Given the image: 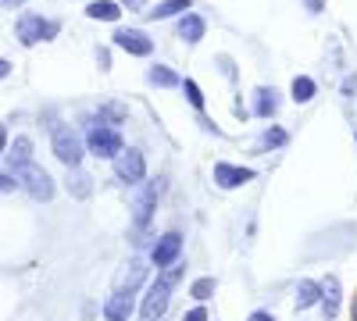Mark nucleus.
I'll list each match as a JSON object with an SVG mask.
<instances>
[{
  "instance_id": "nucleus-1",
  "label": "nucleus",
  "mask_w": 357,
  "mask_h": 321,
  "mask_svg": "<svg viewBox=\"0 0 357 321\" xmlns=\"http://www.w3.org/2000/svg\"><path fill=\"white\" fill-rule=\"evenodd\" d=\"M15 182L29 193V196H36V200H50L54 196V179L33 161H25V164H15Z\"/></svg>"
},
{
  "instance_id": "nucleus-30",
  "label": "nucleus",
  "mask_w": 357,
  "mask_h": 321,
  "mask_svg": "<svg viewBox=\"0 0 357 321\" xmlns=\"http://www.w3.org/2000/svg\"><path fill=\"white\" fill-rule=\"evenodd\" d=\"M11 75V61H4V57H0V79H8Z\"/></svg>"
},
{
  "instance_id": "nucleus-6",
  "label": "nucleus",
  "mask_w": 357,
  "mask_h": 321,
  "mask_svg": "<svg viewBox=\"0 0 357 321\" xmlns=\"http://www.w3.org/2000/svg\"><path fill=\"white\" fill-rule=\"evenodd\" d=\"M168 300H172V285H165L158 279L151 289H146V297H143V307H139L143 321H161V314L168 311Z\"/></svg>"
},
{
  "instance_id": "nucleus-7",
  "label": "nucleus",
  "mask_w": 357,
  "mask_h": 321,
  "mask_svg": "<svg viewBox=\"0 0 357 321\" xmlns=\"http://www.w3.org/2000/svg\"><path fill=\"white\" fill-rule=\"evenodd\" d=\"M178 253H183V236H178V232H165V236L154 243V250H151V257H154L158 268H165V265H172V260H178Z\"/></svg>"
},
{
  "instance_id": "nucleus-9",
  "label": "nucleus",
  "mask_w": 357,
  "mask_h": 321,
  "mask_svg": "<svg viewBox=\"0 0 357 321\" xmlns=\"http://www.w3.org/2000/svg\"><path fill=\"white\" fill-rule=\"evenodd\" d=\"M250 179H254V171H250V168H236V164H225V161H218V164H215V182H218L222 189L247 186Z\"/></svg>"
},
{
  "instance_id": "nucleus-2",
  "label": "nucleus",
  "mask_w": 357,
  "mask_h": 321,
  "mask_svg": "<svg viewBox=\"0 0 357 321\" xmlns=\"http://www.w3.org/2000/svg\"><path fill=\"white\" fill-rule=\"evenodd\" d=\"M86 147H89V154H97V157H114L118 150H122V136H118L114 125L97 118V122H89V129H86Z\"/></svg>"
},
{
  "instance_id": "nucleus-32",
  "label": "nucleus",
  "mask_w": 357,
  "mask_h": 321,
  "mask_svg": "<svg viewBox=\"0 0 357 321\" xmlns=\"http://www.w3.org/2000/svg\"><path fill=\"white\" fill-rule=\"evenodd\" d=\"M8 147V129H0V150Z\"/></svg>"
},
{
  "instance_id": "nucleus-27",
  "label": "nucleus",
  "mask_w": 357,
  "mask_h": 321,
  "mask_svg": "<svg viewBox=\"0 0 357 321\" xmlns=\"http://www.w3.org/2000/svg\"><path fill=\"white\" fill-rule=\"evenodd\" d=\"M18 189V182L11 179V175H0V193H15Z\"/></svg>"
},
{
  "instance_id": "nucleus-28",
  "label": "nucleus",
  "mask_w": 357,
  "mask_h": 321,
  "mask_svg": "<svg viewBox=\"0 0 357 321\" xmlns=\"http://www.w3.org/2000/svg\"><path fill=\"white\" fill-rule=\"evenodd\" d=\"M183 321H207V311H204V307H193V311H190Z\"/></svg>"
},
{
  "instance_id": "nucleus-34",
  "label": "nucleus",
  "mask_w": 357,
  "mask_h": 321,
  "mask_svg": "<svg viewBox=\"0 0 357 321\" xmlns=\"http://www.w3.org/2000/svg\"><path fill=\"white\" fill-rule=\"evenodd\" d=\"M307 4H311V11H321V0H307Z\"/></svg>"
},
{
  "instance_id": "nucleus-24",
  "label": "nucleus",
  "mask_w": 357,
  "mask_h": 321,
  "mask_svg": "<svg viewBox=\"0 0 357 321\" xmlns=\"http://www.w3.org/2000/svg\"><path fill=\"white\" fill-rule=\"evenodd\" d=\"M178 86H183V93H186V100H190V104H193V107L200 111V107H204V93H200V86H197L193 79H186V82H178Z\"/></svg>"
},
{
  "instance_id": "nucleus-33",
  "label": "nucleus",
  "mask_w": 357,
  "mask_h": 321,
  "mask_svg": "<svg viewBox=\"0 0 357 321\" xmlns=\"http://www.w3.org/2000/svg\"><path fill=\"white\" fill-rule=\"evenodd\" d=\"M350 318L357 321V297H354V304H350Z\"/></svg>"
},
{
  "instance_id": "nucleus-4",
  "label": "nucleus",
  "mask_w": 357,
  "mask_h": 321,
  "mask_svg": "<svg viewBox=\"0 0 357 321\" xmlns=\"http://www.w3.org/2000/svg\"><path fill=\"white\" fill-rule=\"evenodd\" d=\"M54 157L68 168H75L82 161V139L68 125H54Z\"/></svg>"
},
{
  "instance_id": "nucleus-22",
  "label": "nucleus",
  "mask_w": 357,
  "mask_h": 321,
  "mask_svg": "<svg viewBox=\"0 0 357 321\" xmlns=\"http://www.w3.org/2000/svg\"><path fill=\"white\" fill-rule=\"evenodd\" d=\"M151 82H154V86H161V90H168V86H178L183 79H178L172 68H165V65H154V68H151Z\"/></svg>"
},
{
  "instance_id": "nucleus-14",
  "label": "nucleus",
  "mask_w": 357,
  "mask_h": 321,
  "mask_svg": "<svg viewBox=\"0 0 357 321\" xmlns=\"http://www.w3.org/2000/svg\"><path fill=\"white\" fill-rule=\"evenodd\" d=\"M65 182H68V193H72L75 200H86L89 193H93V179H89V175H86L79 164L68 168V179H65Z\"/></svg>"
},
{
  "instance_id": "nucleus-19",
  "label": "nucleus",
  "mask_w": 357,
  "mask_h": 321,
  "mask_svg": "<svg viewBox=\"0 0 357 321\" xmlns=\"http://www.w3.org/2000/svg\"><path fill=\"white\" fill-rule=\"evenodd\" d=\"M275 97H279L275 90H257V104H254V114H257V118H272L275 107H279Z\"/></svg>"
},
{
  "instance_id": "nucleus-25",
  "label": "nucleus",
  "mask_w": 357,
  "mask_h": 321,
  "mask_svg": "<svg viewBox=\"0 0 357 321\" xmlns=\"http://www.w3.org/2000/svg\"><path fill=\"white\" fill-rule=\"evenodd\" d=\"M178 279H183V265H178V260L165 265V272H161V282H165V285H175Z\"/></svg>"
},
{
  "instance_id": "nucleus-20",
  "label": "nucleus",
  "mask_w": 357,
  "mask_h": 321,
  "mask_svg": "<svg viewBox=\"0 0 357 321\" xmlns=\"http://www.w3.org/2000/svg\"><path fill=\"white\" fill-rule=\"evenodd\" d=\"M314 90H318L314 79H307V75H296V79H293V100H296V104L314 100Z\"/></svg>"
},
{
  "instance_id": "nucleus-26",
  "label": "nucleus",
  "mask_w": 357,
  "mask_h": 321,
  "mask_svg": "<svg viewBox=\"0 0 357 321\" xmlns=\"http://www.w3.org/2000/svg\"><path fill=\"white\" fill-rule=\"evenodd\" d=\"M279 143H286V132L282 129H268L264 132V147H279Z\"/></svg>"
},
{
  "instance_id": "nucleus-13",
  "label": "nucleus",
  "mask_w": 357,
  "mask_h": 321,
  "mask_svg": "<svg viewBox=\"0 0 357 321\" xmlns=\"http://www.w3.org/2000/svg\"><path fill=\"white\" fill-rule=\"evenodd\" d=\"M86 15L93 22H118L122 18V4L118 0H93V4H86Z\"/></svg>"
},
{
  "instance_id": "nucleus-23",
  "label": "nucleus",
  "mask_w": 357,
  "mask_h": 321,
  "mask_svg": "<svg viewBox=\"0 0 357 321\" xmlns=\"http://www.w3.org/2000/svg\"><path fill=\"white\" fill-rule=\"evenodd\" d=\"M190 297H193V300H211V297H215V279H197V282L190 285Z\"/></svg>"
},
{
  "instance_id": "nucleus-5",
  "label": "nucleus",
  "mask_w": 357,
  "mask_h": 321,
  "mask_svg": "<svg viewBox=\"0 0 357 321\" xmlns=\"http://www.w3.org/2000/svg\"><path fill=\"white\" fill-rule=\"evenodd\" d=\"M111 161H114V175H118L122 182H129V186L143 182V175H146V161H143V154H139V150H126V147H122Z\"/></svg>"
},
{
  "instance_id": "nucleus-11",
  "label": "nucleus",
  "mask_w": 357,
  "mask_h": 321,
  "mask_svg": "<svg viewBox=\"0 0 357 321\" xmlns=\"http://www.w3.org/2000/svg\"><path fill=\"white\" fill-rule=\"evenodd\" d=\"M104 318L107 321H129L132 318V293H114L104 304Z\"/></svg>"
},
{
  "instance_id": "nucleus-31",
  "label": "nucleus",
  "mask_w": 357,
  "mask_h": 321,
  "mask_svg": "<svg viewBox=\"0 0 357 321\" xmlns=\"http://www.w3.org/2000/svg\"><path fill=\"white\" fill-rule=\"evenodd\" d=\"M18 4H25V0H0V8H18Z\"/></svg>"
},
{
  "instance_id": "nucleus-15",
  "label": "nucleus",
  "mask_w": 357,
  "mask_h": 321,
  "mask_svg": "<svg viewBox=\"0 0 357 321\" xmlns=\"http://www.w3.org/2000/svg\"><path fill=\"white\" fill-rule=\"evenodd\" d=\"M158 193H161V182H154L151 189H146V193L136 200V214H132V221H136L139 228L151 221V211H154V203H158Z\"/></svg>"
},
{
  "instance_id": "nucleus-29",
  "label": "nucleus",
  "mask_w": 357,
  "mask_h": 321,
  "mask_svg": "<svg viewBox=\"0 0 357 321\" xmlns=\"http://www.w3.org/2000/svg\"><path fill=\"white\" fill-rule=\"evenodd\" d=\"M247 321H275V318H272V314H268V311H254V314H250Z\"/></svg>"
},
{
  "instance_id": "nucleus-8",
  "label": "nucleus",
  "mask_w": 357,
  "mask_h": 321,
  "mask_svg": "<svg viewBox=\"0 0 357 321\" xmlns=\"http://www.w3.org/2000/svg\"><path fill=\"white\" fill-rule=\"evenodd\" d=\"M114 43L122 47V50H129V54H136V57H146V54L154 50L151 36L139 33V29H118V33H114Z\"/></svg>"
},
{
  "instance_id": "nucleus-12",
  "label": "nucleus",
  "mask_w": 357,
  "mask_h": 321,
  "mask_svg": "<svg viewBox=\"0 0 357 321\" xmlns=\"http://www.w3.org/2000/svg\"><path fill=\"white\" fill-rule=\"evenodd\" d=\"M321 314L325 321H333L340 314V279L336 275H329V282L321 285Z\"/></svg>"
},
{
  "instance_id": "nucleus-18",
  "label": "nucleus",
  "mask_w": 357,
  "mask_h": 321,
  "mask_svg": "<svg viewBox=\"0 0 357 321\" xmlns=\"http://www.w3.org/2000/svg\"><path fill=\"white\" fill-rule=\"evenodd\" d=\"M193 4H190V0H161V4L158 8H151V11H146V18H172V15H178V11H190Z\"/></svg>"
},
{
  "instance_id": "nucleus-16",
  "label": "nucleus",
  "mask_w": 357,
  "mask_h": 321,
  "mask_svg": "<svg viewBox=\"0 0 357 321\" xmlns=\"http://www.w3.org/2000/svg\"><path fill=\"white\" fill-rule=\"evenodd\" d=\"M178 40H186V43H200L204 40V18L200 15H183V22H178Z\"/></svg>"
},
{
  "instance_id": "nucleus-21",
  "label": "nucleus",
  "mask_w": 357,
  "mask_h": 321,
  "mask_svg": "<svg viewBox=\"0 0 357 321\" xmlns=\"http://www.w3.org/2000/svg\"><path fill=\"white\" fill-rule=\"evenodd\" d=\"M29 157H33V139H29V136H18L15 147H11V154H8V161H11V168H15V164H25Z\"/></svg>"
},
{
  "instance_id": "nucleus-17",
  "label": "nucleus",
  "mask_w": 357,
  "mask_h": 321,
  "mask_svg": "<svg viewBox=\"0 0 357 321\" xmlns=\"http://www.w3.org/2000/svg\"><path fill=\"white\" fill-rule=\"evenodd\" d=\"M318 300H321V285H318V282H311V279L296 282V307L307 311V307H314Z\"/></svg>"
},
{
  "instance_id": "nucleus-3",
  "label": "nucleus",
  "mask_w": 357,
  "mask_h": 321,
  "mask_svg": "<svg viewBox=\"0 0 357 321\" xmlns=\"http://www.w3.org/2000/svg\"><path fill=\"white\" fill-rule=\"evenodd\" d=\"M54 36H57V22H47L43 15H22L18 18V43L22 47H33V43H43Z\"/></svg>"
},
{
  "instance_id": "nucleus-10",
  "label": "nucleus",
  "mask_w": 357,
  "mask_h": 321,
  "mask_svg": "<svg viewBox=\"0 0 357 321\" xmlns=\"http://www.w3.org/2000/svg\"><path fill=\"white\" fill-rule=\"evenodd\" d=\"M146 279V265L136 257V260H129V265L122 268V275H118V293H136V285Z\"/></svg>"
}]
</instances>
